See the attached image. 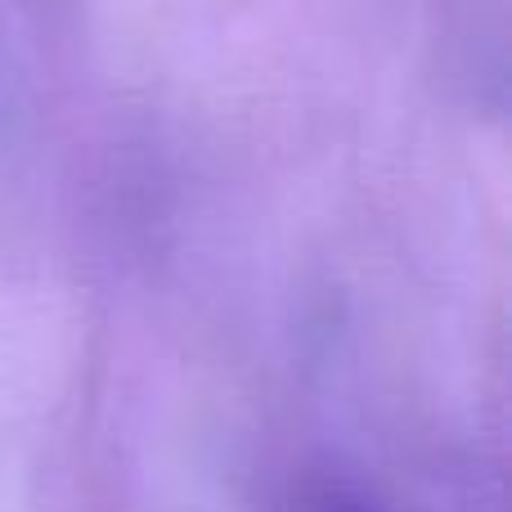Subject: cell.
Wrapping results in <instances>:
<instances>
[]
</instances>
